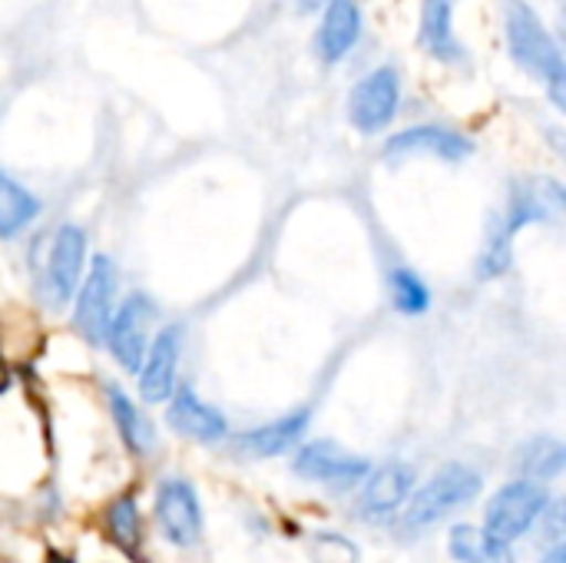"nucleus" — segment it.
<instances>
[{"label":"nucleus","mask_w":566,"mask_h":563,"mask_svg":"<svg viewBox=\"0 0 566 563\" xmlns=\"http://www.w3.org/2000/svg\"><path fill=\"white\" fill-rule=\"evenodd\" d=\"M504 33H507L511 56L531 76L547 83L557 106H566L564 53L527 0H504Z\"/></svg>","instance_id":"nucleus-1"},{"label":"nucleus","mask_w":566,"mask_h":563,"mask_svg":"<svg viewBox=\"0 0 566 563\" xmlns=\"http://www.w3.org/2000/svg\"><path fill=\"white\" fill-rule=\"evenodd\" d=\"M481 494V475L468 465H444L405 508L401 521V534L415 538L424 534L428 528H434L438 521L451 518L454 511L468 508L474 498Z\"/></svg>","instance_id":"nucleus-2"},{"label":"nucleus","mask_w":566,"mask_h":563,"mask_svg":"<svg viewBox=\"0 0 566 563\" xmlns=\"http://www.w3.org/2000/svg\"><path fill=\"white\" fill-rule=\"evenodd\" d=\"M551 494L541 481H514V484H504L491 504H488V514H484V531L491 538H501L507 544H514L517 538H524L527 531H534V521L541 518V511L547 508Z\"/></svg>","instance_id":"nucleus-3"},{"label":"nucleus","mask_w":566,"mask_h":563,"mask_svg":"<svg viewBox=\"0 0 566 563\" xmlns=\"http://www.w3.org/2000/svg\"><path fill=\"white\" fill-rule=\"evenodd\" d=\"M116 292H119V275H116L113 259L109 256H93L86 279H80V285L73 292L76 295L73 325L86 342H93V345L103 342L113 305H116Z\"/></svg>","instance_id":"nucleus-4"},{"label":"nucleus","mask_w":566,"mask_h":563,"mask_svg":"<svg viewBox=\"0 0 566 563\" xmlns=\"http://www.w3.org/2000/svg\"><path fill=\"white\" fill-rule=\"evenodd\" d=\"M292 468H295L298 478L325 484L328 491H338V494L355 491L371 471L368 458H355L345 448H338L335 441H308V445H302Z\"/></svg>","instance_id":"nucleus-5"},{"label":"nucleus","mask_w":566,"mask_h":563,"mask_svg":"<svg viewBox=\"0 0 566 563\" xmlns=\"http://www.w3.org/2000/svg\"><path fill=\"white\" fill-rule=\"evenodd\" d=\"M398 100H401V76H398V70L378 66L365 80H358V86L352 90L348 116H352V123L361 133L375 136V133H381L395 119Z\"/></svg>","instance_id":"nucleus-6"},{"label":"nucleus","mask_w":566,"mask_h":563,"mask_svg":"<svg viewBox=\"0 0 566 563\" xmlns=\"http://www.w3.org/2000/svg\"><path fill=\"white\" fill-rule=\"evenodd\" d=\"M156 524L176 548H192L202 534V508L189 481L166 478L156 488Z\"/></svg>","instance_id":"nucleus-7"},{"label":"nucleus","mask_w":566,"mask_h":563,"mask_svg":"<svg viewBox=\"0 0 566 563\" xmlns=\"http://www.w3.org/2000/svg\"><path fill=\"white\" fill-rule=\"evenodd\" d=\"M149 322H153V302L146 295H129L119 309H113L103 342L109 345L113 358L136 372L146 348H149Z\"/></svg>","instance_id":"nucleus-8"},{"label":"nucleus","mask_w":566,"mask_h":563,"mask_svg":"<svg viewBox=\"0 0 566 563\" xmlns=\"http://www.w3.org/2000/svg\"><path fill=\"white\" fill-rule=\"evenodd\" d=\"M179 352H182V329L179 325L163 329L149 342V348H146L139 368H136L139 372V395H143V402H149V405L169 402V395L176 388Z\"/></svg>","instance_id":"nucleus-9"},{"label":"nucleus","mask_w":566,"mask_h":563,"mask_svg":"<svg viewBox=\"0 0 566 563\" xmlns=\"http://www.w3.org/2000/svg\"><path fill=\"white\" fill-rule=\"evenodd\" d=\"M415 491V471L408 465H385L375 475L368 471V484L358 498V518L368 524L391 521Z\"/></svg>","instance_id":"nucleus-10"},{"label":"nucleus","mask_w":566,"mask_h":563,"mask_svg":"<svg viewBox=\"0 0 566 563\" xmlns=\"http://www.w3.org/2000/svg\"><path fill=\"white\" fill-rule=\"evenodd\" d=\"M83 269H86V236L80 226L66 222L56 229L50 259H46V285H50L53 302L73 299V292L83 279Z\"/></svg>","instance_id":"nucleus-11"},{"label":"nucleus","mask_w":566,"mask_h":563,"mask_svg":"<svg viewBox=\"0 0 566 563\" xmlns=\"http://www.w3.org/2000/svg\"><path fill=\"white\" fill-rule=\"evenodd\" d=\"M169 428L182 438L192 441H222L229 435V421L222 418V411H216L212 405H206L189 385L172 388L169 395V415H166Z\"/></svg>","instance_id":"nucleus-12"},{"label":"nucleus","mask_w":566,"mask_h":563,"mask_svg":"<svg viewBox=\"0 0 566 563\" xmlns=\"http://www.w3.org/2000/svg\"><path fill=\"white\" fill-rule=\"evenodd\" d=\"M471 139L454 133V129H444V126H411L398 136H391L385 143V156L398 159V156H438V159H448V163H461L471 156Z\"/></svg>","instance_id":"nucleus-13"},{"label":"nucleus","mask_w":566,"mask_h":563,"mask_svg":"<svg viewBox=\"0 0 566 563\" xmlns=\"http://www.w3.org/2000/svg\"><path fill=\"white\" fill-rule=\"evenodd\" d=\"M361 37V10L358 0H328L318 27V53L325 63H338L352 53Z\"/></svg>","instance_id":"nucleus-14"},{"label":"nucleus","mask_w":566,"mask_h":563,"mask_svg":"<svg viewBox=\"0 0 566 563\" xmlns=\"http://www.w3.org/2000/svg\"><path fill=\"white\" fill-rule=\"evenodd\" d=\"M308 428V408L302 411H292L279 421H269L255 431H245L239 435L235 441V451L245 455V458H275V455H285L289 448H295L302 441Z\"/></svg>","instance_id":"nucleus-15"},{"label":"nucleus","mask_w":566,"mask_h":563,"mask_svg":"<svg viewBox=\"0 0 566 563\" xmlns=\"http://www.w3.org/2000/svg\"><path fill=\"white\" fill-rule=\"evenodd\" d=\"M106 402H109L116 431L126 441V448L139 458H149L156 451V431H153L149 418L129 402V395L119 385H106Z\"/></svg>","instance_id":"nucleus-16"},{"label":"nucleus","mask_w":566,"mask_h":563,"mask_svg":"<svg viewBox=\"0 0 566 563\" xmlns=\"http://www.w3.org/2000/svg\"><path fill=\"white\" fill-rule=\"evenodd\" d=\"M421 46L434 60H458L461 43L454 37V13L448 0H424L421 10Z\"/></svg>","instance_id":"nucleus-17"},{"label":"nucleus","mask_w":566,"mask_h":563,"mask_svg":"<svg viewBox=\"0 0 566 563\" xmlns=\"http://www.w3.org/2000/svg\"><path fill=\"white\" fill-rule=\"evenodd\" d=\"M36 216H40V199L27 186L0 173V239L20 236Z\"/></svg>","instance_id":"nucleus-18"},{"label":"nucleus","mask_w":566,"mask_h":563,"mask_svg":"<svg viewBox=\"0 0 566 563\" xmlns=\"http://www.w3.org/2000/svg\"><path fill=\"white\" fill-rule=\"evenodd\" d=\"M566 451L557 438H534L517 451V468L531 481H551L564 471Z\"/></svg>","instance_id":"nucleus-19"},{"label":"nucleus","mask_w":566,"mask_h":563,"mask_svg":"<svg viewBox=\"0 0 566 563\" xmlns=\"http://www.w3.org/2000/svg\"><path fill=\"white\" fill-rule=\"evenodd\" d=\"M106 528H109V538L129 554L136 557L139 554V541H143V521H139V508H136V498L133 494H123L109 504L106 511Z\"/></svg>","instance_id":"nucleus-20"},{"label":"nucleus","mask_w":566,"mask_h":563,"mask_svg":"<svg viewBox=\"0 0 566 563\" xmlns=\"http://www.w3.org/2000/svg\"><path fill=\"white\" fill-rule=\"evenodd\" d=\"M391 299H395V309L405 312V315H421L431 309V289L424 285V279L411 269H395L391 272Z\"/></svg>","instance_id":"nucleus-21"},{"label":"nucleus","mask_w":566,"mask_h":563,"mask_svg":"<svg viewBox=\"0 0 566 563\" xmlns=\"http://www.w3.org/2000/svg\"><path fill=\"white\" fill-rule=\"evenodd\" d=\"M511 242H514V236L497 222L491 229L481 256H478V279H501L511 269V262H514V246Z\"/></svg>","instance_id":"nucleus-22"},{"label":"nucleus","mask_w":566,"mask_h":563,"mask_svg":"<svg viewBox=\"0 0 566 563\" xmlns=\"http://www.w3.org/2000/svg\"><path fill=\"white\" fill-rule=\"evenodd\" d=\"M451 557L458 563H488L484 531H478L471 524H458L451 531Z\"/></svg>","instance_id":"nucleus-23"},{"label":"nucleus","mask_w":566,"mask_h":563,"mask_svg":"<svg viewBox=\"0 0 566 563\" xmlns=\"http://www.w3.org/2000/svg\"><path fill=\"white\" fill-rule=\"evenodd\" d=\"M537 524H541L537 541H544L547 548L564 544V504H560V501H547V508L541 511V518L534 521V528H537Z\"/></svg>","instance_id":"nucleus-24"},{"label":"nucleus","mask_w":566,"mask_h":563,"mask_svg":"<svg viewBox=\"0 0 566 563\" xmlns=\"http://www.w3.org/2000/svg\"><path fill=\"white\" fill-rule=\"evenodd\" d=\"M484 551H488V563H517L511 544L501 541V538H491L488 531H484Z\"/></svg>","instance_id":"nucleus-25"},{"label":"nucleus","mask_w":566,"mask_h":563,"mask_svg":"<svg viewBox=\"0 0 566 563\" xmlns=\"http://www.w3.org/2000/svg\"><path fill=\"white\" fill-rule=\"evenodd\" d=\"M541 563H566L564 544H554V548H547V554H544V561Z\"/></svg>","instance_id":"nucleus-26"},{"label":"nucleus","mask_w":566,"mask_h":563,"mask_svg":"<svg viewBox=\"0 0 566 563\" xmlns=\"http://www.w3.org/2000/svg\"><path fill=\"white\" fill-rule=\"evenodd\" d=\"M7 388V368H3V362H0V392Z\"/></svg>","instance_id":"nucleus-27"}]
</instances>
